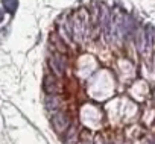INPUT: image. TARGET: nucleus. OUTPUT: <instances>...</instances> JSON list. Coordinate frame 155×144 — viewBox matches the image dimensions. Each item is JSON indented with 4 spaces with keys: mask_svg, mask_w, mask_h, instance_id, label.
Here are the masks:
<instances>
[{
    "mask_svg": "<svg viewBox=\"0 0 155 144\" xmlns=\"http://www.w3.org/2000/svg\"><path fill=\"white\" fill-rule=\"evenodd\" d=\"M52 124L58 133H64L70 126V115L67 112H56L52 117Z\"/></svg>",
    "mask_w": 155,
    "mask_h": 144,
    "instance_id": "nucleus-1",
    "label": "nucleus"
},
{
    "mask_svg": "<svg viewBox=\"0 0 155 144\" xmlns=\"http://www.w3.org/2000/svg\"><path fill=\"white\" fill-rule=\"evenodd\" d=\"M85 20H87V17H85V12H84V11L74 14V17H73V34H74V37H76L78 40H81V38L84 37V32H85Z\"/></svg>",
    "mask_w": 155,
    "mask_h": 144,
    "instance_id": "nucleus-2",
    "label": "nucleus"
},
{
    "mask_svg": "<svg viewBox=\"0 0 155 144\" xmlns=\"http://www.w3.org/2000/svg\"><path fill=\"white\" fill-rule=\"evenodd\" d=\"M49 65L50 68L55 71L56 76H62L64 73V64H62V59L59 58V55H53L49 58Z\"/></svg>",
    "mask_w": 155,
    "mask_h": 144,
    "instance_id": "nucleus-3",
    "label": "nucleus"
},
{
    "mask_svg": "<svg viewBox=\"0 0 155 144\" xmlns=\"http://www.w3.org/2000/svg\"><path fill=\"white\" fill-rule=\"evenodd\" d=\"M144 40H146V52H150L155 44V27L152 24H147L144 27Z\"/></svg>",
    "mask_w": 155,
    "mask_h": 144,
    "instance_id": "nucleus-4",
    "label": "nucleus"
},
{
    "mask_svg": "<svg viewBox=\"0 0 155 144\" xmlns=\"http://www.w3.org/2000/svg\"><path fill=\"white\" fill-rule=\"evenodd\" d=\"M44 91H46L49 96L56 93V84H55V81H53V78H52L50 75H47V76L44 78Z\"/></svg>",
    "mask_w": 155,
    "mask_h": 144,
    "instance_id": "nucleus-5",
    "label": "nucleus"
},
{
    "mask_svg": "<svg viewBox=\"0 0 155 144\" xmlns=\"http://www.w3.org/2000/svg\"><path fill=\"white\" fill-rule=\"evenodd\" d=\"M2 3L5 6V11L11 15L15 14L17 8H18V0H2Z\"/></svg>",
    "mask_w": 155,
    "mask_h": 144,
    "instance_id": "nucleus-6",
    "label": "nucleus"
},
{
    "mask_svg": "<svg viewBox=\"0 0 155 144\" xmlns=\"http://www.w3.org/2000/svg\"><path fill=\"white\" fill-rule=\"evenodd\" d=\"M46 106H47V109H50V111L56 109V108L59 106V99L52 97V94H50V97H47V100H46Z\"/></svg>",
    "mask_w": 155,
    "mask_h": 144,
    "instance_id": "nucleus-7",
    "label": "nucleus"
},
{
    "mask_svg": "<svg viewBox=\"0 0 155 144\" xmlns=\"http://www.w3.org/2000/svg\"><path fill=\"white\" fill-rule=\"evenodd\" d=\"M3 20H5V14H3V11H2V9H0V23H2Z\"/></svg>",
    "mask_w": 155,
    "mask_h": 144,
    "instance_id": "nucleus-8",
    "label": "nucleus"
}]
</instances>
